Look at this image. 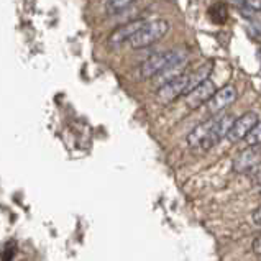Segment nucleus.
<instances>
[{"mask_svg":"<svg viewBox=\"0 0 261 261\" xmlns=\"http://www.w3.org/2000/svg\"><path fill=\"white\" fill-rule=\"evenodd\" d=\"M189 83V76L188 74H182L173 81H169L165 86H161L156 92V100H158L161 106H168L173 100H176L181 94H186V89H188Z\"/></svg>","mask_w":261,"mask_h":261,"instance_id":"nucleus-4","label":"nucleus"},{"mask_svg":"<svg viewBox=\"0 0 261 261\" xmlns=\"http://www.w3.org/2000/svg\"><path fill=\"white\" fill-rule=\"evenodd\" d=\"M253 251L256 253V255H261V237H258L255 242H253Z\"/></svg>","mask_w":261,"mask_h":261,"instance_id":"nucleus-18","label":"nucleus"},{"mask_svg":"<svg viewBox=\"0 0 261 261\" xmlns=\"http://www.w3.org/2000/svg\"><path fill=\"white\" fill-rule=\"evenodd\" d=\"M212 71V64L207 63L204 66H200L199 69H196L192 74H189V83H188V89H186V94L191 92L194 87H197L199 84H202L204 81H207L208 74Z\"/></svg>","mask_w":261,"mask_h":261,"instance_id":"nucleus-11","label":"nucleus"},{"mask_svg":"<svg viewBox=\"0 0 261 261\" xmlns=\"http://www.w3.org/2000/svg\"><path fill=\"white\" fill-rule=\"evenodd\" d=\"M145 25H146L145 20H133V21H128V23H125L122 27H118L115 32L110 35L109 44L110 46H118V44H122L125 41H130L133 36H135V33L140 32Z\"/></svg>","mask_w":261,"mask_h":261,"instance_id":"nucleus-9","label":"nucleus"},{"mask_svg":"<svg viewBox=\"0 0 261 261\" xmlns=\"http://www.w3.org/2000/svg\"><path fill=\"white\" fill-rule=\"evenodd\" d=\"M214 95H215V86L211 79H207L202 84L194 87L191 92L186 94V106L189 109H197L207 103Z\"/></svg>","mask_w":261,"mask_h":261,"instance_id":"nucleus-5","label":"nucleus"},{"mask_svg":"<svg viewBox=\"0 0 261 261\" xmlns=\"http://www.w3.org/2000/svg\"><path fill=\"white\" fill-rule=\"evenodd\" d=\"M245 143L248 146H261V120L253 126L251 132L245 137Z\"/></svg>","mask_w":261,"mask_h":261,"instance_id":"nucleus-13","label":"nucleus"},{"mask_svg":"<svg viewBox=\"0 0 261 261\" xmlns=\"http://www.w3.org/2000/svg\"><path fill=\"white\" fill-rule=\"evenodd\" d=\"M233 122H235V117L230 115V114L222 115V117H215L212 128H211V132H208L207 138L202 141L200 148H202V150H211L212 146L220 143L223 138H227L228 137V132L232 130Z\"/></svg>","mask_w":261,"mask_h":261,"instance_id":"nucleus-3","label":"nucleus"},{"mask_svg":"<svg viewBox=\"0 0 261 261\" xmlns=\"http://www.w3.org/2000/svg\"><path fill=\"white\" fill-rule=\"evenodd\" d=\"M169 32V23L166 20H153L146 21V25L135 33V36L128 41L133 49H141L151 46L156 41H160L163 36Z\"/></svg>","mask_w":261,"mask_h":261,"instance_id":"nucleus-2","label":"nucleus"},{"mask_svg":"<svg viewBox=\"0 0 261 261\" xmlns=\"http://www.w3.org/2000/svg\"><path fill=\"white\" fill-rule=\"evenodd\" d=\"M258 123V115L255 112H247V114H243L242 117L235 118V122L232 125V130L228 132V140L230 141H240V140H245V137L248 135L251 132V128Z\"/></svg>","mask_w":261,"mask_h":261,"instance_id":"nucleus-7","label":"nucleus"},{"mask_svg":"<svg viewBox=\"0 0 261 261\" xmlns=\"http://www.w3.org/2000/svg\"><path fill=\"white\" fill-rule=\"evenodd\" d=\"M237 97H238V92L233 86L222 87L220 91L215 92V95L207 102V110L211 112V114H219V112H222L223 109L232 106V103L237 100Z\"/></svg>","mask_w":261,"mask_h":261,"instance_id":"nucleus-8","label":"nucleus"},{"mask_svg":"<svg viewBox=\"0 0 261 261\" xmlns=\"http://www.w3.org/2000/svg\"><path fill=\"white\" fill-rule=\"evenodd\" d=\"M208 17H211V20L214 21V23H225L227 18H228V10L227 7L223 4H215L212 5L211 9H208Z\"/></svg>","mask_w":261,"mask_h":261,"instance_id":"nucleus-12","label":"nucleus"},{"mask_svg":"<svg viewBox=\"0 0 261 261\" xmlns=\"http://www.w3.org/2000/svg\"><path fill=\"white\" fill-rule=\"evenodd\" d=\"M253 223L258 225V227H261V207L253 212Z\"/></svg>","mask_w":261,"mask_h":261,"instance_id":"nucleus-16","label":"nucleus"},{"mask_svg":"<svg viewBox=\"0 0 261 261\" xmlns=\"http://www.w3.org/2000/svg\"><path fill=\"white\" fill-rule=\"evenodd\" d=\"M247 4L248 9H253V12H261V0L259 2H253V0H250V2H245Z\"/></svg>","mask_w":261,"mask_h":261,"instance_id":"nucleus-17","label":"nucleus"},{"mask_svg":"<svg viewBox=\"0 0 261 261\" xmlns=\"http://www.w3.org/2000/svg\"><path fill=\"white\" fill-rule=\"evenodd\" d=\"M177 63H188V53L182 49H171L163 51V53H156L150 56L146 61L141 63L140 66V76L141 79H150L156 77L160 72H163L171 64Z\"/></svg>","mask_w":261,"mask_h":261,"instance_id":"nucleus-1","label":"nucleus"},{"mask_svg":"<svg viewBox=\"0 0 261 261\" xmlns=\"http://www.w3.org/2000/svg\"><path fill=\"white\" fill-rule=\"evenodd\" d=\"M214 120H215V117L211 118V120L204 122V123L197 125L196 128H194V130L189 133V135H188V143H189V146L194 148V146H200V145H202V141L207 138L208 132H211V128H212Z\"/></svg>","mask_w":261,"mask_h":261,"instance_id":"nucleus-10","label":"nucleus"},{"mask_svg":"<svg viewBox=\"0 0 261 261\" xmlns=\"http://www.w3.org/2000/svg\"><path fill=\"white\" fill-rule=\"evenodd\" d=\"M261 165V146H248L233 161L235 173H250Z\"/></svg>","mask_w":261,"mask_h":261,"instance_id":"nucleus-6","label":"nucleus"},{"mask_svg":"<svg viewBox=\"0 0 261 261\" xmlns=\"http://www.w3.org/2000/svg\"><path fill=\"white\" fill-rule=\"evenodd\" d=\"M248 174L253 177V181L258 182V184H261V165H259V166H256L255 169H251Z\"/></svg>","mask_w":261,"mask_h":261,"instance_id":"nucleus-15","label":"nucleus"},{"mask_svg":"<svg viewBox=\"0 0 261 261\" xmlns=\"http://www.w3.org/2000/svg\"><path fill=\"white\" fill-rule=\"evenodd\" d=\"M132 5H133V2H128V0H123V2H117V0H114V2H107L106 4L109 13H122Z\"/></svg>","mask_w":261,"mask_h":261,"instance_id":"nucleus-14","label":"nucleus"}]
</instances>
